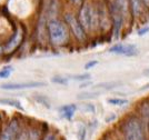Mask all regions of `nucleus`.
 Segmentation results:
<instances>
[{
	"mask_svg": "<svg viewBox=\"0 0 149 140\" xmlns=\"http://www.w3.org/2000/svg\"><path fill=\"white\" fill-rule=\"evenodd\" d=\"M97 63H98V61H97V60L89 61V62H87V63H86V66H85V69H86V70H88V69H91V68L95 67Z\"/></svg>",
	"mask_w": 149,
	"mask_h": 140,
	"instance_id": "aec40b11",
	"label": "nucleus"
},
{
	"mask_svg": "<svg viewBox=\"0 0 149 140\" xmlns=\"http://www.w3.org/2000/svg\"><path fill=\"white\" fill-rule=\"evenodd\" d=\"M16 140H30V136L27 134V132H21L20 134L17 136Z\"/></svg>",
	"mask_w": 149,
	"mask_h": 140,
	"instance_id": "a211bd4d",
	"label": "nucleus"
},
{
	"mask_svg": "<svg viewBox=\"0 0 149 140\" xmlns=\"http://www.w3.org/2000/svg\"><path fill=\"white\" fill-rule=\"evenodd\" d=\"M141 1L146 7H149V0H141Z\"/></svg>",
	"mask_w": 149,
	"mask_h": 140,
	"instance_id": "4be33fe9",
	"label": "nucleus"
},
{
	"mask_svg": "<svg viewBox=\"0 0 149 140\" xmlns=\"http://www.w3.org/2000/svg\"><path fill=\"white\" fill-rule=\"evenodd\" d=\"M20 33H19V31H16L15 33H13V36L8 40V42L6 43V50L7 51H11L13 49L16 48L17 46H18L19 41H20Z\"/></svg>",
	"mask_w": 149,
	"mask_h": 140,
	"instance_id": "9b49d317",
	"label": "nucleus"
},
{
	"mask_svg": "<svg viewBox=\"0 0 149 140\" xmlns=\"http://www.w3.org/2000/svg\"><path fill=\"white\" fill-rule=\"evenodd\" d=\"M65 20L68 24L69 28H70L71 32L74 33V36L78 40L84 41L86 39V30L82 28L78 18H76V16H74L72 13H66L65 15Z\"/></svg>",
	"mask_w": 149,
	"mask_h": 140,
	"instance_id": "7ed1b4c3",
	"label": "nucleus"
},
{
	"mask_svg": "<svg viewBox=\"0 0 149 140\" xmlns=\"http://www.w3.org/2000/svg\"><path fill=\"white\" fill-rule=\"evenodd\" d=\"M13 71V67H5L2 70H0V78L1 79H7L9 78L10 73Z\"/></svg>",
	"mask_w": 149,
	"mask_h": 140,
	"instance_id": "dca6fc26",
	"label": "nucleus"
},
{
	"mask_svg": "<svg viewBox=\"0 0 149 140\" xmlns=\"http://www.w3.org/2000/svg\"><path fill=\"white\" fill-rule=\"evenodd\" d=\"M76 109L77 107L74 104H67V106H63L60 108V115H61L63 118L70 120L72 117H74V112H76Z\"/></svg>",
	"mask_w": 149,
	"mask_h": 140,
	"instance_id": "1a4fd4ad",
	"label": "nucleus"
},
{
	"mask_svg": "<svg viewBox=\"0 0 149 140\" xmlns=\"http://www.w3.org/2000/svg\"><path fill=\"white\" fill-rule=\"evenodd\" d=\"M19 130V122L17 119H13L7 125L5 130L0 136V140H16L18 136Z\"/></svg>",
	"mask_w": 149,
	"mask_h": 140,
	"instance_id": "0eeeda50",
	"label": "nucleus"
},
{
	"mask_svg": "<svg viewBox=\"0 0 149 140\" xmlns=\"http://www.w3.org/2000/svg\"><path fill=\"white\" fill-rule=\"evenodd\" d=\"M148 32H149V27L146 26V27H143V28H140V29L138 30V36H145V35L148 33Z\"/></svg>",
	"mask_w": 149,
	"mask_h": 140,
	"instance_id": "6ab92c4d",
	"label": "nucleus"
},
{
	"mask_svg": "<svg viewBox=\"0 0 149 140\" xmlns=\"http://www.w3.org/2000/svg\"><path fill=\"white\" fill-rule=\"evenodd\" d=\"M51 81L54 84H57V85H67L68 84V78L61 77V76H55V77L51 78Z\"/></svg>",
	"mask_w": 149,
	"mask_h": 140,
	"instance_id": "2eb2a0df",
	"label": "nucleus"
},
{
	"mask_svg": "<svg viewBox=\"0 0 149 140\" xmlns=\"http://www.w3.org/2000/svg\"><path fill=\"white\" fill-rule=\"evenodd\" d=\"M108 102L113 106H125L128 104V100L120 99V98H110V99H108Z\"/></svg>",
	"mask_w": 149,
	"mask_h": 140,
	"instance_id": "4468645a",
	"label": "nucleus"
},
{
	"mask_svg": "<svg viewBox=\"0 0 149 140\" xmlns=\"http://www.w3.org/2000/svg\"><path fill=\"white\" fill-rule=\"evenodd\" d=\"M109 51L116 55L126 56V57H135L138 55V49L135 45H128V43H117L109 48Z\"/></svg>",
	"mask_w": 149,
	"mask_h": 140,
	"instance_id": "423d86ee",
	"label": "nucleus"
},
{
	"mask_svg": "<svg viewBox=\"0 0 149 140\" xmlns=\"http://www.w3.org/2000/svg\"><path fill=\"white\" fill-rule=\"evenodd\" d=\"M129 7L134 16H139L143 9V3L141 0H129Z\"/></svg>",
	"mask_w": 149,
	"mask_h": 140,
	"instance_id": "9d476101",
	"label": "nucleus"
},
{
	"mask_svg": "<svg viewBox=\"0 0 149 140\" xmlns=\"http://www.w3.org/2000/svg\"><path fill=\"white\" fill-rule=\"evenodd\" d=\"M46 86L45 82H19V84H7L2 85L0 88L6 90H21V89H31V88H40Z\"/></svg>",
	"mask_w": 149,
	"mask_h": 140,
	"instance_id": "6e6552de",
	"label": "nucleus"
},
{
	"mask_svg": "<svg viewBox=\"0 0 149 140\" xmlns=\"http://www.w3.org/2000/svg\"><path fill=\"white\" fill-rule=\"evenodd\" d=\"M44 140H56V138H55V136H52V134H49V136H47V137H46Z\"/></svg>",
	"mask_w": 149,
	"mask_h": 140,
	"instance_id": "412c9836",
	"label": "nucleus"
},
{
	"mask_svg": "<svg viewBox=\"0 0 149 140\" xmlns=\"http://www.w3.org/2000/svg\"><path fill=\"white\" fill-rule=\"evenodd\" d=\"M78 20L85 30H91L97 21V12L95 11L93 7H90L89 5H85L80 9Z\"/></svg>",
	"mask_w": 149,
	"mask_h": 140,
	"instance_id": "f03ea898",
	"label": "nucleus"
},
{
	"mask_svg": "<svg viewBox=\"0 0 149 140\" xmlns=\"http://www.w3.org/2000/svg\"><path fill=\"white\" fill-rule=\"evenodd\" d=\"M145 73H149V69H146V70H145Z\"/></svg>",
	"mask_w": 149,
	"mask_h": 140,
	"instance_id": "5701e85b",
	"label": "nucleus"
},
{
	"mask_svg": "<svg viewBox=\"0 0 149 140\" xmlns=\"http://www.w3.org/2000/svg\"><path fill=\"white\" fill-rule=\"evenodd\" d=\"M74 80H77V81H85V80H89L90 79V75H79V76H72L71 77Z\"/></svg>",
	"mask_w": 149,
	"mask_h": 140,
	"instance_id": "f3484780",
	"label": "nucleus"
},
{
	"mask_svg": "<svg viewBox=\"0 0 149 140\" xmlns=\"http://www.w3.org/2000/svg\"><path fill=\"white\" fill-rule=\"evenodd\" d=\"M48 32H49L50 41L56 45L61 46L68 40V30L61 21L52 19L48 22Z\"/></svg>",
	"mask_w": 149,
	"mask_h": 140,
	"instance_id": "f257e3e1",
	"label": "nucleus"
},
{
	"mask_svg": "<svg viewBox=\"0 0 149 140\" xmlns=\"http://www.w3.org/2000/svg\"><path fill=\"white\" fill-rule=\"evenodd\" d=\"M115 3L120 8L124 16H126L129 11V0H113Z\"/></svg>",
	"mask_w": 149,
	"mask_h": 140,
	"instance_id": "ddd939ff",
	"label": "nucleus"
},
{
	"mask_svg": "<svg viewBox=\"0 0 149 140\" xmlns=\"http://www.w3.org/2000/svg\"><path fill=\"white\" fill-rule=\"evenodd\" d=\"M0 104H7V106H10L13 107L16 109L22 110V106L20 104V101L16 100V99H9V98H0Z\"/></svg>",
	"mask_w": 149,
	"mask_h": 140,
	"instance_id": "f8f14e48",
	"label": "nucleus"
},
{
	"mask_svg": "<svg viewBox=\"0 0 149 140\" xmlns=\"http://www.w3.org/2000/svg\"><path fill=\"white\" fill-rule=\"evenodd\" d=\"M110 9H111V16H112V24H113V36L117 37L119 36V32H120V29L123 27V24H124V13L120 10L115 1H112L111 6H110Z\"/></svg>",
	"mask_w": 149,
	"mask_h": 140,
	"instance_id": "39448f33",
	"label": "nucleus"
},
{
	"mask_svg": "<svg viewBox=\"0 0 149 140\" xmlns=\"http://www.w3.org/2000/svg\"><path fill=\"white\" fill-rule=\"evenodd\" d=\"M126 140H143L140 123L136 119H130L125 126Z\"/></svg>",
	"mask_w": 149,
	"mask_h": 140,
	"instance_id": "20e7f679",
	"label": "nucleus"
}]
</instances>
